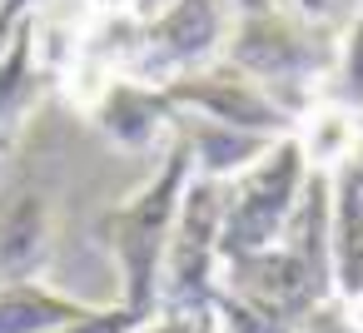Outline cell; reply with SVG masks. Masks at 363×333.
<instances>
[{
  "mask_svg": "<svg viewBox=\"0 0 363 333\" xmlns=\"http://www.w3.org/2000/svg\"><path fill=\"white\" fill-rule=\"evenodd\" d=\"M338 40L343 35L298 21L279 0H234V26L219 60L244 80L264 85L294 120H303L323 100V85L338 60Z\"/></svg>",
  "mask_w": 363,
  "mask_h": 333,
  "instance_id": "cell-1",
  "label": "cell"
},
{
  "mask_svg": "<svg viewBox=\"0 0 363 333\" xmlns=\"http://www.w3.org/2000/svg\"><path fill=\"white\" fill-rule=\"evenodd\" d=\"M189 179H194V154L174 130L155 179L140 184L125 204H110L105 214H95V239L120 269V303L160 313V273H164V254H169Z\"/></svg>",
  "mask_w": 363,
  "mask_h": 333,
  "instance_id": "cell-2",
  "label": "cell"
},
{
  "mask_svg": "<svg viewBox=\"0 0 363 333\" xmlns=\"http://www.w3.org/2000/svg\"><path fill=\"white\" fill-rule=\"evenodd\" d=\"M308 184V159L298 140H279L249 174H239L224 189V229H219V269L234 259H254L274 249L289 234V219L303 199Z\"/></svg>",
  "mask_w": 363,
  "mask_h": 333,
  "instance_id": "cell-3",
  "label": "cell"
},
{
  "mask_svg": "<svg viewBox=\"0 0 363 333\" xmlns=\"http://www.w3.org/2000/svg\"><path fill=\"white\" fill-rule=\"evenodd\" d=\"M224 189L214 179H189L179 224L160 273V313H204L219 293V229H224Z\"/></svg>",
  "mask_w": 363,
  "mask_h": 333,
  "instance_id": "cell-4",
  "label": "cell"
},
{
  "mask_svg": "<svg viewBox=\"0 0 363 333\" xmlns=\"http://www.w3.org/2000/svg\"><path fill=\"white\" fill-rule=\"evenodd\" d=\"M174 100V110L184 120H209L224 125L234 135H259V140H289L298 130V120L254 80H244L239 70H229L224 60H214L199 75H184L164 90Z\"/></svg>",
  "mask_w": 363,
  "mask_h": 333,
  "instance_id": "cell-5",
  "label": "cell"
},
{
  "mask_svg": "<svg viewBox=\"0 0 363 333\" xmlns=\"http://www.w3.org/2000/svg\"><path fill=\"white\" fill-rule=\"evenodd\" d=\"M110 145L130 149V154H145L155 145H169L174 130H179V110L164 90L155 85H135V80H110L85 110H80Z\"/></svg>",
  "mask_w": 363,
  "mask_h": 333,
  "instance_id": "cell-6",
  "label": "cell"
},
{
  "mask_svg": "<svg viewBox=\"0 0 363 333\" xmlns=\"http://www.w3.org/2000/svg\"><path fill=\"white\" fill-rule=\"evenodd\" d=\"M50 254V199L35 184L0 189V288L40 278Z\"/></svg>",
  "mask_w": 363,
  "mask_h": 333,
  "instance_id": "cell-7",
  "label": "cell"
},
{
  "mask_svg": "<svg viewBox=\"0 0 363 333\" xmlns=\"http://www.w3.org/2000/svg\"><path fill=\"white\" fill-rule=\"evenodd\" d=\"M45 90H55V75L40 65V55H35V21L26 16L6 35V50H0V159L16 149V140H21V130L35 115Z\"/></svg>",
  "mask_w": 363,
  "mask_h": 333,
  "instance_id": "cell-8",
  "label": "cell"
},
{
  "mask_svg": "<svg viewBox=\"0 0 363 333\" xmlns=\"http://www.w3.org/2000/svg\"><path fill=\"white\" fill-rule=\"evenodd\" d=\"M333 298L363 323V159L333 169Z\"/></svg>",
  "mask_w": 363,
  "mask_h": 333,
  "instance_id": "cell-9",
  "label": "cell"
},
{
  "mask_svg": "<svg viewBox=\"0 0 363 333\" xmlns=\"http://www.w3.org/2000/svg\"><path fill=\"white\" fill-rule=\"evenodd\" d=\"M100 303L60 293L40 278L30 283H6L0 288V333H60L80 318H90Z\"/></svg>",
  "mask_w": 363,
  "mask_h": 333,
  "instance_id": "cell-10",
  "label": "cell"
},
{
  "mask_svg": "<svg viewBox=\"0 0 363 333\" xmlns=\"http://www.w3.org/2000/svg\"><path fill=\"white\" fill-rule=\"evenodd\" d=\"M179 135L194 154V174L214 179V184H234L279 145V140H259V135H234V130L209 125V120H179Z\"/></svg>",
  "mask_w": 363,
  "mask_h": 333,
  "instance_id": "cell-11",
  "label": "cell"
},
{
  "mask_svg": "<svg viewBox=\"0 0 363 333\" xmlns=\"http://www.w3.org/2000/svg\"><path fill=\"white\" fill-rule=\"evenodd\" d=\"M294 140H298V149H303L308 169L333 174L343 159H353V149H358L363 130H358V115H348V110H338V105L318 100V105H313V110L298 120Z\"/></svg>",
  "mask_w": 363,
  "mask_h": 333,
  "instance_id": "cell-12",
  "label": "cell"
},
{
  "mask_svg": "<svg viewBox=\"0 0 363 333\" xmlns=\"http://www.w3.org/2000/svg\"><path fill=\"white\" fill-rule=\"evenodd\" d=\"M323 100L363 120V16L338 40V60H333V75L323 85Z\"/></svg>",
  "mask_w": 363,
  "mask_h": 333,
  "instance_id": "cell-13",
  "label": "cell"
},
{
  "mask_svg": "<svg viewBox=\"0 0 363 333\" xmlns=\"http://www.w3.org/2000/svg\"><path fill=\"white\" fill-rule=\"evenodd\" d=\"M209 323H214V333H298L294 323H284V318H274V313H264V308H254V303H244L239 293H229V288H219L214 298H209Z\"/></svg>",
  "mask_w": 363,
  "mask_h": 333,
  "instance_id": "cell-14",
  "label": "cell"
},
{
  "mask_svg": "<svg viewBox=\"0 0 363 333\" xmlns=\"http://www.w3.org/2000/svg\"><path fill=\"white\" fill-rule=\"evenodd\" d=\"M155 313L150 308H130V303H100L90 318H80V323H70V328H60V333H140L145 323H150Z\"/></svg>",
  "mask_w": 363,
  "mask_h": 333,
  "instance_id": "cell-15",
  "label": "cell"
},
{
  "mask_svg": "<svg viewBox=\"0 0 363 333\" xmlns=\"http://www.w3.org/2000/svg\"><path fill=\"white\" fill-rule=\"evenodd\" d=\"M279 6H289L298 21H308L318 30H333V35H343L358 21V0H279Z\"/></svg>",
  "mask_w": 363,
  "mask_h": 333,
  "instance_id": "cell-16",
  "label": "cell"
},
{
  "mask_svg": "<svg viewBox=\"0 0 363 333\" xmlns=\"http://www.w3.org/2000/svg\"><path fill=\"white\" fill-rule=\"evenodd\" d=\"M298 333H363V323L348 313V303L328 298V303H318V308L298 323Z\"/></svg>",
  "mask_w": 363,
  "mask_h": 333,
  "instance_id": "cell-17",
  "label": "cell"
},
{
  "mask_svg": "<svg viewBox=\"0 0 363 333\" xmlns=\"http://www.w3.org/2000/svg\"><path fill=\"white\" fill-rule=\"evenodd\" d=\"M140 333H199V313H155Z\"/></svg>",
  "mask_w": 363,
  "mask_h": 333,
  "instance_id": "cell-18",
  "label": "cell"
},
{
  "mask_svg": "<svg viewBox=\"0 0 363 333\" xmlns=\"http://www.w3.org/2000/svg\"><path fill=\"white\" fill-rule=\"evenodd\" d=\"M40 6H45V0H0V40H6L26 16H35Z\"/></svg>",
  "mask_w": 363,
  "mask_h": 333,
  "instance_id": "cell-19",
  "label": "cell"
},
{
  "mask_svg": "<svg viewBox=\"0 0 363 333\" xmlns=\"http://www.w3.org/2000/svg\"><path fill=\"white\" fill-rule=\"evenodd\" d=\"M85 6H90V16H95V21H105V16H130L140 0H85Z\"/></svg>",
  "mask_w": 363,
  "mask_h": 333,
  "instance_id": "cell-20",
  "label": "cell"
},
{
  "mask_svg": "<svg viewBox=\"0 0 363 333\" xmlns=\"http://www.w3.org/2000/svg\"><path fill=\"white\" fill-rule=\"evenodd\" d=\"M199 333H214V323H209V313H199Z\"/></svg>",
  "mask_w": 363,
  "mask_h": 333,
  "instance_id": "cell-21",
  "label": "cell"
},
{
  "mask_svg": "<svg viewBox=\"0 0 363 333\" xmlns=\"http://www.w3.org/2000/svg\"><path fill=\"white\" fill-rule=\"evenodd\" d=\"M358 16H363V0H358Z\"/></svg>",
  "mask_w": 363,
  "mask_h": 333,
  "instance_id": "cell-22",
  "label": "cell"
},
{
  "mask_svg": "<svg viewBox=\"0 0 363 333\" xmlns=\"http://www.w3.org/2000/svg\"><path fill=\"white\" fill-rule=\"evenodd\" d=\"M0 50H6V40H0Z\"/></svg>",
  "mask_w": 363,
  "mask_h": 333,
  "instance_id": "cell-23",
  "label": "cell"
},
{
  "mask_svg": "<svg viewBox=\"0 0 363 333\" xmlns=\"http://www.w3.org/2000/svg\"><path fill=\"white\" fill-rule=\"evenodd\" d=\"M358 130H363V120H358Z\"/></svg>",
  "mask_w": 363,
  "mask_h": 333,
  "instance_id": "cell-24",
  "label": "cell"
}]
</instances>
